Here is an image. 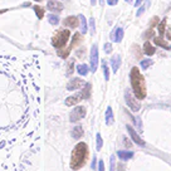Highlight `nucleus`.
<instances>
[{
	"label": "nucleus",
	"mask_w": 171,
	"mask_h": 171,
	"mask_svg": "<svg viewBox=\"0 0 171 171\" xmlns=\"http://www.w3.org/2000/svg\"><path fill=\"white\" fill-rule=\"evenodd\" d=\"M130 79H131V86L136 98L144 99L146 97V84H145V78L140 73L137 67H133L131 69Z\"/></svg>",
	"instance_id": "f257e3e1"
},
{
	"label": "nucleus",
	"mask_w": 171,
	"mask_h": 171,
	"mask_svg": "<svg viewBox=\"0 0 171 171\" xmlns=\"http://www.w3.org/2000/svg\"><path fill=\"white\" fill-rule=\"evenodd\" d=\"M88 156V147L84 142H79L72 151V156H71V169L72 170H79Z\"/></svg>",
	"instance_id": "f03ea898"
},
{
	"label": "nucleus",
	"mask_w": 171,
	"mask_h": 171,
	"mask_svg": "<svg viewBox=\"0 0 171 171\" xmlns=\"http://www.w3.org/2000/svg\"><path fill=\"white\" fill-rule=\"evenodd\" d=\"M71 37V33L68 29H63V30H59L55 36L52 38V44L53 47H55L57 49H60L65 45V43L68 42V39H69Z\"/></svg>",
	"instance_id": "7ed1b4c3"
},
{
	"label": "nucleus",
	"mask_w": 171,
	"mask_h": 171,
	"mask_svg": "<svg viewBox=\"0 0 171 171\" xmlns=\"http://www.w3.org/2000/svg\"><path fill=\"white\" fill-rule=\"evenodd\" d=\"M125 101H126L127 106H128L133 112H139V111H140L141 106H140V103H139V101L131 94V92H130L128 89L125 92Z\"/></svg>",
	"instance_id": "20e7f679"
},
{
	"label": "nucleus",
	"mask_w": 171,
	"mask_h": 171,
	"mask_svg": "<svg viewBox=\"0 0 171 171\" xmlns=\"http://www.w3.org/2000/svg\"><path fill=\"white\" fill-rule=\"evenodd\" d=\"M87 111H86V107L83 106H77L76 108H73V111L71 112L69 115V121L71 122H78L79 120H82L84 116H86Z\"/></svg>",
	"instance_id": "39448f33"
},
{
	"label": "nucleus",
	"mask_w": 171,
	"mask_h": 171,
	"mask_svg": "<svg viewBox=\"0 0 171 171\" xmlns=\"http://www.w3.org/2000/svg\"><path fill=\"white\" fill-rule=\"evenodd\" d=\"M98 45L93 44L91 48V71L94 73L98 68Z\"/></svg>",
	"instance_id": "423d86ee"
},
{
	"label": "nucleus",
	"mask_w": 171,
	"mask_h": 171,
	"mask_svg": "<svg viewBox=\"0 0 171 171\" xmlns=\"http://www.w3.org/2000/svg\"><path fill=\"white\" fill-rule=\"evenodd\" d=\"M126 128H127V131H128V133H130V136H131V139H132V141H133L135 144H137V145H140V146H145V141L137 135V132H136V131L132 128V126L127 125Z\"/></svg>",
	"instance_id": "0eeeda50"
},
{
	"label": "nucleus",
	"mask_w": 171,
	"mask_h": 171,
	"mask_svg": "<svg viewBox=\"0 0 171 171\" xmlns=\"http://www.w3.org/2000/svg\"><path fill=\"white\" fill-rule=\"evenodd\" d=\"M82 99H84V96H83V93L82 92H79V93H77V94H73V96H71V97H68L67 99H65V106H76L78 102H81Z\"/></svg>",
	"instance_id": "6e6552de"
},
{
	"label": "nucleus",
	"mask_w": 171,
	"mask_h": 171,
	"mask_svg": "<svg viewBox=\"0 0 171 171\" xmlns=\"http://www.w3.org/2000/svg\"><path fill=\"white\" fill-rule=\"evenodd\" d=\"M84 84H86V82L83 79H81V78H72V81L68 83V86H67V89L68 91H76L78 88L84 87Z\"/></svg>",
	"instance_id": "1a4fd4ad"
},
{
	"label": "nucleus",
	"mask_w": 171,
	"mask_h": 171,
	"mask_svg": "<svg viewBox=\"0 0 171 171\" xmlns=\"http://www.w3.org/2000/svg\"><path fill=\"white\" fill-rule=\"evenodd\" d=\"M47 8L48 10L50 12H54V13H60L63 10V4L57 2V0H49L48 4H47Z\"/></svg>",
	"instance_id": "9d476101"
},
{
	"label": "nucleus",
	"mask_w": 171,
	"mask_h": 171,
	"mask_svg": "<svg viewBox=\"0 0 171 171\" xmlns=\"http://www.w3.org/2000/svg\"><path fill=\"white\" fill-rule=\"evenodd\" d=\"M111 38H112V40L116 42V43L122 42V38H123V29H122L121 26H117V28L115 29V31L111 34Z\"/></svg>",
	"instance_id": "9b49d317"
},
{
	"label": "nucleus",
	"mask_w": 171,
	"mask_h": 171,
	"mask_svg": "<svg viewBox=\"0 0 171 171\" xmlns=\"http://www.w3.org/2000/svg\"><path fill=\"white\" fill-rule=\"evenodd\" d=\"M63 24L65 26H68V28H77V25H78V18H76V17H68V18L64 19Z\"/></svg>",
	"instance_id": "f8f14e48"
},
{
	"label": "nucleus",
	"mask_w": 171,
	"mask_h": 171,
	"mask_svg": "<svg viewBox=\"0 0 171 171\" xmlns=\"http://www.w3.org/2000/svg\"><path fill=\"white\" fill-rule=\"evenodd\" d=\"M111 65H112L113 73H117L118 68H120V65H121V57H120L118 54H116V55H113V57L111 58Z\"/></svg>",
	"instance_id": "ddd939ff"
},
{
	"label": "nucleus",
	"mask_w": 171,
	"mask_h": 171,
	"mask_svg": "<svg viewBox=\"0 0 171 171\" xmlns=\"http://www.w3.org/2000/svg\"><path fill=\"white\" fill-rule=\"evenodd\" d=\"M117 156L121 159V160H123V161H126V160H130V159H132L133 157V152L132 151H118L117 152Z\"/></svg>",
	"instance_id": "4468645a"
},
{
	"label": "nucleus",
	"mask_w": 171,
	"mask_h": 171,
	"mask_svg": "<svg viewBox=\"0 0 171 171\" xmlns=\"http://www.w3.org/2000/svg\"><path fill=\"white\" fill-rule=\"evenodd\" d=\"M155 52H156V48L152 47V45L150 44V42H146L145 45H144V53H145L146 55H154Z\"/></svg>",
	"instance_id": "2eb2a0df"
},
{
	"label": "nucleus",
	"mask_w": 171,
	"mask_h": 171,
	"mask_svg": "<svg viewBox=\"0 0 171 171\" xmlns=\"http://www.w3.org/2000/svg\"><path fill=\"white\" fill-rule=\"evenodd\" d=\"M72 136H73V139H76V140L81 139L82 136H83V128H82V126H76L73 128V131H72Z\"/></svg>",
	"instance_id": "dca6fc26"
},
{
	"label": "nucleus",
	"mask_w": 171,
	"mask_h": 171,
	"mask_svg": "<svg viewBox=\"0 0 171 171\" xmlns=\"http://www.w3.org/2000/svg\"><path fill=\"white\" fill-rule=\"evenodd\" d=\"M113 112H112V108L111 107H107L106 110V125H112L113 123Z\"/></svg>",
	"instance_id": "f3484780"
},
{
	"label": "nucleus",
	"mask_w": 171,
	"mask_h": 171,
	"mask_svg": "<svg viewBox=\"0 0 171 171\" xmlns=\"http://www.w3.org/2000/svg\"><path fill=\"white\" fill-rule=\"evenodd\" d=\"M154 43H155L156 45L164 48V49H169V48H170V45L167 44V42H165L162 38H154Z\"/></svg>",
	"instance_id": "a211bd4d"
},
{
	"label": "nucleus",
	"mask_w": 171,
	"mask_h": 171,
	"mask_svg": "<svg viewBox=\"0 0 171 171\" xmlns=\"http://www.w3.org/2000/svg\"><path fill=\"white\" fill-rule=\"evenodd\" d=\"M79 21H81V33L82 34H86L88 28H87V20L84 18V15H79Z\"/></svg>",
	"instance_id": "6ab92c4d"
},
{
	"label": "nucleus",
	"mask_w": 171,
	"mask_h": 171,
	"mask_svg": "<svg viewBox=\"0 0 171 171\" xmlns=\"http://www.w3.org/2000/svg\"><path fill=\"white\" fill-rule=\"evenodd\" d=\"M77 72L81 76H87V73H88V65L87 64H79V65H77Z\"/></svg>",
	"instance_id": "aec40b11"
},
{
	"label": "nucleus",
	"mask_w": 171,
	"mask_h": 171,
	"mask_svg": "<svg viewBox=\"0 0 171 171\" xmlns=\"http://www.w3.org/2000/svg\"><path fill=\"white\" fill-rule=\"evenodd\" d=\"M33 9H34V12H36L38 19H42V18L44 17V9H43L42 7H39V5H34Z\"/></svg>",
	"instance_id": "412c9836"
},
{
	"label": "nucleus",
	"mask_w": 171,
	"mask_h": 171,
	"mask_svg": "<svg viewBox=\"0 0 171 171\" xmlns=\"http://www.w3.org/2000/svg\"><path fill=\"white\" fill-rule=\"evenodd\" d=\"M96 144H97V146H96L97 151H101L102 146H103V140H102L101 133H97V135H96Z\"/></svg>",
	"instance_id": "4be33fe9"
},
{
	"label": "nucleus",
	"mask_w": 171,
	"mask_h": 171,
	"mask_svg": "<svg viewBox=\"0 0 171 171\" xmlns=\"http://www.w3.org/2000/svg\"><path fill=\"white\" fill-rule=\"evenodd\" d=\"M82 93L84 96V99H88L89 96H91V84L89 83H86L84 84V88L82 89Z\"/></svg>",
	"instance_id": "5701e85b"
},
{
	"label": "nucleus",
	"mask_w": 171,
	"mask_h": 171,
	"mask_svg": "<svg viewBox=\"0 0 171 171\" xmlns=\"http://www.w3.org/2000/svg\"><path fill=\"white\" fill-rule=\"evenodd\" d=\"M79 42H81V34H79V33H76L74 37H73V40H72V43H71V45H69V48H71V49L74 48Z\"/></svg>",
	"instance_id": "b1692460"
},
{
	"label": "nucleus",
	"mask_w": 171,
	"mask_h": 171,
	"mask_svg": "<svg viewBox=\"0 0 171 171\" xmlns=\"http://www.w3.org/2000/svg\"><path fill=\"white\" fill-rule=\"evenodd\" d=\"M48 21H49L52 25H57V24L59 23V18H58L57 15H54V14H49V15H48Z\"/></svg>",
	"instance_id": "393cba45"
},
{
	"label": "nucleus",
	"mask_w": 171,
	"mask_h": 171,
	"mask_svg": "<svg viewBox=\"0 0 171 171\" xmlns=\"http://www.w3.org/2000/svg\"><path fill=\"white\" fill-rule=\"evenodd\" d=\"M102 68H103V73H105V79L108 81L110 79V71H108V67H107V63L103 60L102 62Z\"/></svg>",
	"instance_id": "a878e982"
},
{
	"label": "nucleus",
	"mask_w": 171,
	"mask_h": 171,
	"mask_svg": "<svg viewBox=\"0 0 171 171\" xmlns=\"http://www.w3.org/2000/svg\"><path fill=\"white\" fill-rule=\"evenodd\" d=\"M157 28H159V33H160V36H164V33H165V28H166V19H164L161 23L157 24Z\"/></svg>",
	"instance_id": "bb28decb"
},
{
	"label": "nucleus",
	"mask_w": 171,
	"mask_h": 171,
	"mask_svg": "<svg viewBox=\"0 0 171 171\" xmlns=\"http://www.w3.org/2000/svg\"><path fill=\"white\" fill-rule=\"evenodd\" d=\"M116 170V156L112 155L110 157V171H115Z\"/></svg>",
	"instance_id": "cd10ccee"
},
{
	"label": "nucleus",
	"mask_w": 171,
	"mask_h": 171,
	"mask_svg": "<svg viewBox=\"0 0 171 171\" xmlns=\"http://www.w3.org/2000/svg\"><path fill=\"white\" fill-rule=\"evenodd\" d=\"M151 64H152V60H151V59H144V60H141V67L144 68V69L149 68Z\"/></svg>",
	"instance_id": "c85d7f7f"
},
{
	"label": "nucleus",
	"mask_w": 171,
	"mask_h": 171,
	"mask_svg": "<svg viewBox=\"0 0 171 171\" xmlns=\"http://www.w3.org/2000/svg\"><path fill=\"white\" fill-rule=\"evenodd\" d=\"M149 5H150V2H146V3H145V4H144L141 8H140V10H139L137 13H136V15H137V17H140V15H141V14H142V13L146 10V8H147Z\"/></svg>",
	"instance_id": "c756f323"
},
{
	"label": "nucleus",
	"mask_w": 171,
	"mask_h": 171,
	"mask_svg": "<svg viewBox=\"0 0 171 171\" xmlns=\"http://www.w3.org/2000/svg\"><path fill=\"white\" fill-rule=\"evenodd\" d=\"M73 65H74V60L72 59V60L69 62V64H68V69H67V74H68V76H71V74L73 73Z\"/></svg>",
	"instance_id": "7c9ffc66"
},
{
	"label": "nucleus",
	"mask_w": 171,
	"mask_h": 171,
	"mask_svg": "<svg viewBox=\"0 0 171 171\" xmlns=\"http://www.w3.org/2000/svg\"><path fill=\"white\" fill-rule=\"evenodd\" d=\"M89 25H91V34L93 36V34L96 33V25H94V18H91L89 19Z\"/></svg>",
	"instance_id": "2f4dec72"
},
{
	"label": "nucleus",
	"mask_w": 171,
	"mask_h": 171,
	"mask_svg": "<svg viewBox=\"0 0 171 171\" xmlns=\"http://www.w3.org/2000/svg\"><path fill=\"white\" fill-rule=\"evenodd\" d=\"M105 52H106L107 54H110V53L112 52V44H111V43H106V44H105Z\"/></svg>",
	"instance_id": "473e14b6"
},
{
	"label": "nucleus",
	"mask_w": 171,
	"mask_h": 171,
	"mask_svg": "<svg viewBox=\"0 0 171 171\" xmlns=\"http://www.w3.org/2000/svg\"><path fill=\"white\" fill-rule=\"evenodd\" d=\"M98 171H105V162H103V160H99V162H98Z\"/></svg>",
	"instance_id": "72a5a7b5"
},
{
	"label": "nucleus",
	"mask_w": 171,
	"mask_h": 171,
	"mask_svg": "<svg viewBox=\"0 0 171 171\" xmlns=\"http://www.w3.org/2000/svg\"><path fill=\"white\" fill-rule=\"evenodd\" d=\"M118 3V0H107V4L108 5H116Z\"/></svg>",
	"instance_id": "f704fd0d"
},
{
	"label": "nucleus",
	"mask_w": 171,
	"mask_h": 171,
	"mask_svg": "<svg viewBox=\"0 0 171 171\" xmlns=\"http://www.w3.org/2000/svg\"><path fill=\"white\" fill-rule=\"evenodd\" d=\"M97 167V159L93 157V161H92V169H96Z\"/></svg>",
	"instance_id": "c9c22d12"
},
{
	"label": "nucleus",
	"mask_w": 171,
	"mask_h": 171,
	"mask_svg": "<svg viewBox=\"0 0 171 171\" xmlns=\"http://www.w3.org/2000/svg\"><path fill=\"white\" fill-rule=\"evenodd\" d=\"M156 24H159V23H157V17L154 18V20H152V23H151V26H155Z\"/></svg>",
	"instance_id": "e433bc0d"
},
{
	"label": "nucleus",
	"mask_w": 171,
	"mask_h": 171,
	"mask_svg": "<svg viewBox=\"0 0 171 171\" xmlns=\"http://www.w3.org/2000/svg\"><path fill=\"white\" fill-rule=\"evenodd\" d=\"M123 142H125V145H126L127 147H130V146H131V142H130L127 139H123Z\"/></svg>",
	"instance_id": "4c0bfd02"
},
{
	"label": "nucleus",
	"mask_w": 171,
	"mask_h": 171,
	"mask_svg": "<svg viewBox=\"0 0 171 171\" xmlns=\"http://www.w3.org/2000/svg\"><path fill=\"white\" fill-rule=\"evenodd\" d=\"M141 3H142V0H136V2H135V7H139Z\"/></svg>",
	"instance_id": "58836bf2"
},
{
	"label": "nucleus",
	"mask_w": 171,
	"mask_h": 171,
	"mask_svg": "<svg viewBox=\"0 0 171 171\" xmlns=\"http://www.w3.org/2000/svg\"><path fill=\"white\" fill-rule=\"evenodd\" d=\"M118 170L120 171H125V169H123V165L121 164V165H118Z\"/></svg>",
	"instance_id": "ea45409f"
},
{
	"label": "nucleus",
	"mask_w": 171,
	"mask_h": 171,
	"mask_svg": "<svg viewBox=\"0 0 171 171\" xmlns=\"http://www.w3.org/2000/svg\"><path fill=\"white\" fill-rule=\"evenodd\" d=\"M96 3H97V0H91V4L92 5H96Z\"/></svg>",
	"instance_id": "a19ab883"
},
{
	"label": "nucleus",
	"mask_w": 171,
	"mask_h": 171,
	"mask_svg": "<svg viewBox=\"0 0 171 171\" xmlns=\"http://www.w3.org/2000/svg\"><path fill=\"white\" fill-rule=\"evenodd\" d=\"M132 2V0H126V3H131Z\"/></svg>",
	"instance_id": "79ce46f5"
},
{
	"label": "nucleus",
	"mask_w": 171,
	"mask_h": 171,
	"mask_svg": "<svg viewBox=\"0 0 171 171\" xmlns=\"http://www.w3.org/2000/svg\"><path fill=\"white\" fill-rule=\"evenodd\" d=\"M36 2H40V0H36Z\"/></svg>",
	"instance_id": "37998d69"
},
{
	"label": "nucleus",
	"mask_w": 171,
	"mask_h": 171,
	"mask_svg": "<svg viewBox=\"0 0 171 171\" xmlns=\"http://www.w3.org/2000/svg\"><path fill=\"white\" fill-rule=\"evenodd\" d=\"M169 49H171V47H170V48H169Z\"/></svg>",
	"instance_id": "c03bdc74"
}]
</instances>
